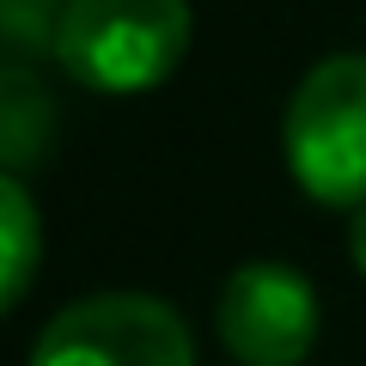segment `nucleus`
Segmentation results:
<instances>
[{"label":"nucleus","instance_id":"1","mask_svg":"<svg viewBox=\"0 0 366 366\" xmlns=\"http://www.w3.org/2000/svg\"><path fill=\"white\" fill-rule=\"evenodd\" d=\"M55 61L98 98H141L177 74L189 49L183 0H61Z\"/></svg>","mask_w":366,"mask_h":366},{"label":"nucleus","instance_id":"2","mask_svg":"<svg viewBox=\"0 0 366 366\" xmlns=\"http://www.w3.org/2000/svg\"><path fill=\"white\" fill-rule=\"evenodd\" d=\"M281 153L317 208H366V49L330 55L293 86Z\"/></svg>","mask_w":366,"mask_h":366},{"label":"nucleus","instance_id":"6","mask_svg":"<svg viewBox=\"0 0 366 366\" xmlns=\"http://www.w3.org/2000/svg\"><path fill=\"white\" fill-rule=\"evenodd\" d=\"M37 257H43L37 202H31V189L13 177V171H0V317L31 293V281H37Z\"/></svg>","mask_w":366,"mask_h":366},{"label":"nucleus","instance_id":"7","mask_svg":"<svg viewBox=\"0 0 366 366\" xmlns=\"http://www.w3.org/2000/svg\"><path fill=\"white\" fill-rule=\"evenodd\" d=\"M348 257H354V269L366 274V208H354V226H348Z\"/></svg>","mask_w":366,"mask_h":366},{"label":"nucleus","instance_id":"3","mask_svg":"<svg viewBox=\"0 0 366 366\" xmlns=\"http://www.w3.org/2000/svg\"><path fill=\"white\" fill-rule=\"evenodd\" d=\"M31 366H196V342L153 293H92L43 324Z\"/></svg>","mask_w":366,"mask_h":366},{"label":"nucleus","instance_id":"4","mask_svg":"<svg viewBox=\"0 0 366 366\" xmlns=\"http://www.w3.org/2000/svg\"><path fill=\"white\" fill-rule=\"evenodd\" d=\"M317 293L287 262H244L226 274L214 330L244 366H305L317 348Z\"/></svg>","mask_w":366,"mask_h":366},{"label":"nucleus","instance_id":"5","mask_svg":"<svg viewBox=\"0 0 366 366\" xmlns=\"http://www.w3.org/2000/svg\"><path fill=\"white\" fill-rule=\"evenodd\" d=\"M55 141V98L25 61H0V171H25Z\"/></svg>","mask_w":366,"mask_h":366}]
</instances>
